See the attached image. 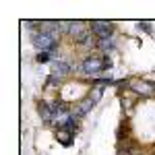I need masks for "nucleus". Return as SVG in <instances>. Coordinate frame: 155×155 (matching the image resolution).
Masks as SVG:
<instances>
[{"label":"nucleus","mask_w":155,"mask_h":155,"mask_svg":"<svg viewBox=\"0 0 155 155\" xmlns=\"http://www.w3.org/2000/svg\"><path fill=\"white\" fill-rule=\"evenodd\" d=\"M58 31L60 29H54V31H44V29H37L31 33V44L35 46L37 50H44V52H54V48L58 46Z\"/></svg>","instance_id":"obj_1"},{"label":"nucleus","mask_w":155,"mask_h":155,"mask_svg":"<svg viewBox=\"0 0 155 155\" xmlns=\"http://www.w3.org/2000/svg\"><path fill=\"white\" fill-rule=\"evenodd\" d=\"M130 89H132V91H137L139 95H153V93H155V85L149 83V81H132Z\"/></svg>","instance_id":"obj_6"},{"label":"nucleus","mask_w":155,"mask_h":155,"mask_svg":"<svg viewBox=\"0 0 155 155\" xmlns=\"http://www.w3.org/2000/svg\"><path fill=\"white\" fill-rule=\"evenodd\" d=\"M97 48L101 52H110L112 50V37L110 39H97Z\"/></svg>","instance_id":"obj_8"},{"label":"nucleus","mask_w":155,"mask_h":155,"mask_svg":"<svg viewBox=\"0 0 155 155\" xmlns=\"http://www.w3.org/2000/svg\"><path fill=\"white\" fill-rule=\"evenodd\" d=\"M91 29L97 35V39H110L112 37V23H107V21H91Z\"/></svg>","instance_id":"obj_4"},{"label":"nucleus","mask_w":155,"mask_h":155,"mask_svg":"<svg viewBox=\"0 0 155 155\" xmlns=\"http://www.w3.org/2000/svg\"><path fill=\"white\" fill-rule=\"evenodd\" d=\"M110 58H99V56H89V58L83 60V64H81V72L85 74H89V77H95L99 74L101 71H106L110 68Z\"/></svg>","instance_id":"obj_2"},{"label":"nucleus","mask_w":155,"mask_h":155,"mask_svg":"<svg viewBox=\"0 0 155 155\" xmlns=\"http://www.w3.org/2000/svg\"><path fill=\"white\" fill-rule=\"evenodd\" d=\"M89 27H91V25L85 23V21H71V31H68V33H71V37L74 41L83 44V41H87V39L91 37Z\"/></svg>","instance_id":"obj_3"},{"label":"nucleus","mask_w":155,"mask_h":155,"mask_svg":"<svg viewBox=\"0 0 155 155\" xmlns=\"http://www.w3.org/2000/svg\"><path fill=\"white\" fill-rule=\"evenodd\" d=\"M71 72V64L68 62H62V60H58V62H54L52 64V74H50V85H54V81L56 79H62L64 74H68Z\"/></svg>","instance_id":"obj_5"},{"label":"nucleus","mask_w":155,"mask_h":155,"mask_svg":"<svg viewBox=\"0 0 155 155\" xmlns=\"http://www.w3.org/2000/svg\"><path fill=\"white\" fill-rule=\"evenodd\" d=\"M50 54H52V52H41V54H37V62H46V60L50 58Z\"/></svg>","instance_id":"obj_9"},{"label":"nucleus","mask_w":155,"mask_h":155,"mask_svg":"<svg viewBox=\"0 0 155 155\" xmlns=\"http://www.w3.org/2000/svg\"><path fill=\"white\" fill-rule=\"evenodd\" d=\"M95 104H97L95 99H91V95H87L83 101L77 106V116H85V114H89V112L93 110V106H95Z\"/></svg>","instance_id":"obj_7"}]
</instances>
